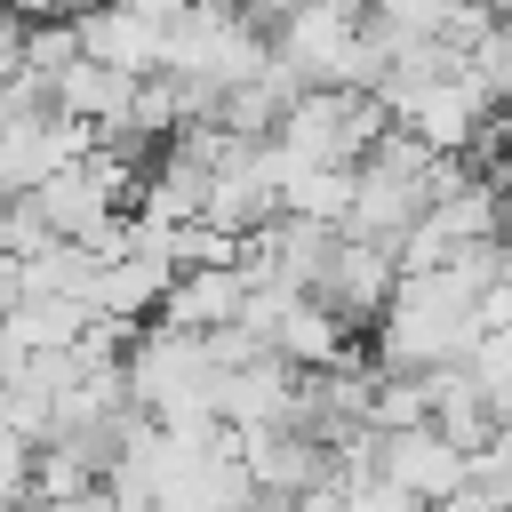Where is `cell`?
Returning <instances> with one entry per match:
<instances>
[{
	"label": "cell",
	"instance_id": "1",
	"mask_svg": "<svg viewBox=\"0 0 512 512\" xmlns=\"http://www.w3.org/2000/svg\"><path fill=\"white\" fill-rule=\"evenodd\" d=\"M128 392H136V408H152L160 424H192V432H208V424H224V360H216V344H208V328H176V320H152L144 336H136V352H128Z\"/></svg>",
	"mask_w": 512,
	"mask_h": 512
},
{
	"label": "cell",
	"instance_id": "2",
	"mask_svg": "<svg viewBox=\"0 0 512 512\" xmlns=\"http://www.w3.org/2000/svg\"><path fill=\"white\" fill-rule=\"evenodd\" d=\"M384 472L400 488H416L424 504H448L472 480V448L448 440V424H400V432H384Z\"/></svg>",
	"mask_w": 512,
	"mask_h": 512
},
{
	"label": "cell",
	"instance_id": "3",
	"mask_svg": "<svg viewBox=\"0 0 512 512\" xmlns=\"http://www.w3.org/2000/svg\"><path fill=\"white\" fill-rule=\"evenodd\" d=\"M400 248L392 240H368V232H344L336 240V264H328V280H320V296L344 312V320H376L384 304H392V288H400Z\"/></svg>",
	"mask_w": 512,
	"mask_h": 512
},
{
	"label": "cell",
	"instance_id": "4",
	"mask_svg": "<svg viewBox=\"0 0 512 512\" xmlns=\"http://www.w3.org/2000/svg\"><path fill=\"white\" fill-rule=\"evenodd\" d=\"M96 320V296H16L0 320V368L16 376L32 352H72Z\"/></svg>",
	"mask_w": 512,
	"mask_h": 512
},
{
	"label": "cell",
	"instance_id": "5",
	"mask_svg": "<svg viewBox=\"0 0 512 512\" xmlns=\"http://www.w3.org/2000/svg\"><path fill=\"white\" fill-rule=\"evenodd\" d=\"M248 296H256L248 264H184L168 304H160V320H176V328H232L248 312Z\"/></svg>",
	"mask_w": 512,
	"mask_h": 512
},
{
	"label": "cell",
	"instance_id": "6",
	"mask_svg": "<svg viewBox=\"0 0 512 512\" xmlns=\"http://www.w3.org/2000/svg\"><path fill=\"white\" fill-rule=\"evenodd\" d=\"M136 88H144V72L104 64V56H72L56 72V104L64 112H88V120H128L136 112Z\"/></svg>",
	"mask_w": 512,
	"mask_h": 512
},
{
	"label": "cell",
	"instance_id": "7",
	"mask_svg": "<svg viewBox=\"0 0 512 512\" xmlns=\"http://www.w3.org/2000/svg\"><path fill=\"white\" fill-rule=\"evenodd\" d=\"M152 224H192V216H208V168H192V160H168L160 176H144V200H136Z\"/></svg>",
	"mask_w": 512,
	"mask_h": 512
},
{
	"label": "cell",
	"instance_id": "8",
	"mask_svg": "<svg viewBox=\"0 0 512 512\" xmlns=\"http://www.w3.org/2000/svg\"><path fill=\"white\" fill-rule=\"evenodd\" d=\"M352 512H432V504H424L416 488H400L392 472H376V480H360V488H352Z\"/></svg>",
	"mask_w": 512,
	"mask_h": 512
},
{
	"label": "cell",
	"instance_id": "9",
	"mask_svg": "<svg viewBox=\"0 0 512 512\" xmlns=\"http://www.w3.org/2000/svg\"><path fill=\"white\" fill-rule=\"evenodd\" d=\"M248 512H304V504H296V496H272V488H264V496H256Z\"/></svg>",
	"mask_w": 512,
	"mask_h": 512
},
{
	"label": "cell",
	"instance_id": "10",
	"mask_svg": "<svg viewBox=\"0 0 512 512\" xmlns=\"http://www.w3.org/2000/svg\"><path fill=\"white\" fill-rule=\"evenodd\" d=\"M232 8H256V0H232Z\"/></svg>",
	"mask_w": 512,
	"mask_h": 512
}]
</instances>
